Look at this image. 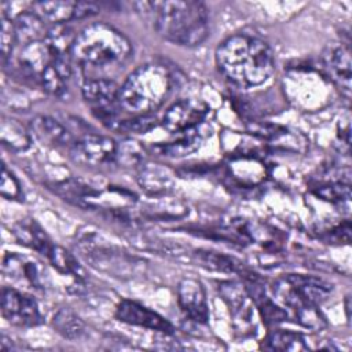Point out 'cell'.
Masks as SVG:
<instances>
[{"label": "cell", "instance_id": "1", "mask_svg": "<svg viewBox=\"0 0 352 352\" xmlns=\"http://www.w3.org/2000/svg\"><path fill=\"white\" fill-rule=\"evenodd\" d=\"M220 72L235 85L250 88L265 82L274 72V54L270 45L256 37L235 34L216 50Z\"/></svg>", "mask_w": 352, "mask_h": 352}, {"label": "cell", "instance_id": "2", "mask_svg": "<svg viewBox=\"0 0 352 352\" xmlns=\"http://www.w3.org/2000/svg\"><path fill=\"white\" fill-rule=\"evenodd\" d=\"M135 6L150 12L158 34L173 44L195 47L209 36V12L202 1L166 0Z\"/></svg>", "mask_w": 352, "mask_h": 352}, {"label": "cell", "instance_id": "3", "mask_svg": "<svg viewBox=\"0 0 352 352\" xmlns=\"http://www.w3.org/2000/svg\"><path fill=\"white\" fill-rule=\"evenodd\" d=\"M173 88V77L160 63H146L135 69L118 89L120 107L135 116L158 109Z\"/></svg>", "mask_w": 352, "mask_h": 352}, {"label": "cell", "instance_id": "4", "mask_svg": "<svg viewBox=\"0 0 352 352\" xmlns=\"http://www.w3.org/2000/svg\"><path fill=\"white\" fill-rule=\"evenodd\" d=\"M132 54L126 36L113 26L98 22L85 26L73 40L70 55L82 66L104 67L124 63Z\"/></svg>", "mask_w": 352, "mask_h": 352}, {"label": "cell", "instance_id": "5", "mask_svg": "<svg viewBox=\"0 0 352 352\" xmlns=\"http://www.w3.org/2000/svg\"><path fill=\"white\" fill-rule=\"evenodd\" d=\"M330 292L331 285L323 279L300 274L286 275L274 285V294L294 312L305 307H319L327 300Z\"/></svg>", "mask_w": 352, "mask_h": 352}, {"label": "cell", "instance_id": "6", "mask_svg": "<svg viewBox=\"0 0 352 352\" xmlns=\"http://www.w3.org/2000/svg\"><path fill=\"white\" fill-rule=\"evenodd\" d=\"M118 89L120 87L114 81L106 78H91L81 87L82 98L92 113L109 126L117 122V107L120 106Z\"/></svg>", "mask_w": 352, "mask_h": 352}, {"label": "cell", "instance_id": "7", "mask_svg": "<svg viewBox=\"0 0 352 352\" xmlns=\"http://www.w3.org/2000/svg\"><path fill=\"white\" fill-rule=\"evenodd\" d=\"M69 151L74 162L87 166H99L116 161L117 143L111 138L88 133L74 140Z\"/></svg>", "mask_w": 352, "mask_h": 352}, {"label": "cell", "instance_id": "8", "mask_svg": "<svg viewBox=\"0 0 352 352\" xmlns=\"http://www.w3.org/2000/svg\"><path fill=\"white\" fill-rule=\"evenodd\" d=\"M1 314L8 323L19 327H32L41 323L36 300L12 287H3L1 290Z\"/></svg>", "mask_w": 352, "mask_h": 352}, {"label": "cell", "instance_id": "9", "mask_svg": "<svg viewBox=\"0 0 352 352\" xmlns=\"http://www.w3.org/2000/svg\"><path fill=\"white\" fill-rule=\"evenodd\" d=\"M209 111V106L199 99H182L168 107L162 117V126L170 133L190 131L199 125Z\"/></svg>", "mask_w": 352, "mask_h": 352}, {"label": "cell", "instance_id": "10", "mask_svg": "<svg viewBox=\"0 0 352 352\" xmlns=\"http://www.w3.org/2000/svg\"><path fill=\"white\" fill-rule=\"evenodd\" d=\"M116 318L126 324L146 327L165 334L173 333V326L158 312L132 300H121L116 308Z\"/></svg>", "mask_w": 352, "mask_h": 352}, {"label": "cell", "instance_id": "11", "mask_svg": "<svg viewBox=\"0 0 352 352\" xmlns=\"http://www.w3.org/2000/svg\"><path fill=\"white\" fill-rule=\"evenodd\" d=\"M177 302L182 311L197 323H206L209 307L202 283L194 278H184L177 285Z\"/></svg>", "mask_w": 352, "mask_h": 352}, {"label": "cell", "instance_id": "12", "mask_svg": "<svg viewBox=\"0 0 352 352\" xmlns=\"http://www.w3.org/2000/svg\"><path fill=\"white\" fill-rule=\"evenodd\" d=\"M3 274L19 283H28L34 289L44 287V271L37 261L16 253H8L3 258Z\"/></svg>", "mask_w": 352, "mask_h": 352}, {"label": "cell", "instance_id": "13", "mask_svg": "<svg viewBox=\"0 0 352 352\" xmlns=\"http://www.w3.org/2000/svg\"><path fill=\"white\" fill-rule=\"evenodd\" d=\"M72 55L55 54L50 65L45 67L40 77V85L43 89L54 96H62L67 89V82L72 76Z\"/></svg>", "mask_w": 352, "mask_h": 352}, {"label": "cell", "instance_id": "14", "mask_svg": "<svg viewBox=\"0 0 352 352\" xmlns=\"http://www.w3.org/2000/svg\"><path fill=\"white\" fill-rule=\"evenodd\" d=\"M326 67L330 77L341 88V91L349 96L351 94V77H352V62L351 51L348 45H340L331 48L326 55Z\"/></svg>", "mask_w": 352, "mask_h": 352}, {"label": "cell", "instance_id": "15", "mask_svg": "<svg viewBox=\"0 0 352 352\" xmlns=\"http://www.w3.org/2000/svg\"><path fill=\"white\" fill-rule=\"evenodd\" d=\"M12 232L21 243L34 249L36 252H38L41 254L48 256L50 250L54 246V243L51 242L47 232L41 228V226L38 223L34 221V219L21 220L19 223H16L14 226Z\"/></svg>", "mask_w": 352, "mask_h": 352}, {"label": "cell", "instance_id": "16", "mask_svg": "<svg viewBox=\"0 0 352 352\" xmlns=\"http://www.w3.org/2000/svg\"><path fill=\"white\" fill-rule=\"evenodd\" d=\"M30 126L33 133L45 143L70 147L74 142L72 133L52 117L37 116L34 120H32Z\"/></svg>", "mask_w": 352, "mask_h": 352}, {"label": "cell", "instance_id": "17", "mask_svg": "<svg viewBox=\"0 0 352 352\" xmlns=\"http://www.w3.org/2000/svg\"><path fill=\"white\" fill-rule=\"evenodd\" d=\"M173 175L169 169L158 165V164H147L143 162L139 166L138 182L150 194H162L172 188L173 186Z\"/></svg>", "mask_w": 352, "mask_h": 352}, {"label": "cell", "instance_id": "18", "mask_svg": "<svg viewBox=\"0 0 352 352\" xmlns=\"http://www.w3.org/2000/svg\"><path fill=\"white\" fill-rule=\"evenodd\" d=\"M12 22L15 26L18 43L22 41L23 45L44 40L47 37L48 29L45 22L29 8L21 11Z\"/></svg>", "mask_w": 352, "mask_h": 352}, {"label": "cell", "instance_id": "19", "mask_svg": "<svg viewBox=\"0 0 352 352\" xmlns=\"http://www.w3.org/2000/svg\"><path fill=\"white\" fill-rule=\"evenodd\" d=\"M76 1H33L29 10L38 15L45 23L63 25L73 19Z\"/></svg>", "mask_w": 352, "mask_h": 352}, {"label": "cell", "instance_id": "20", "mask_svg": "<svg viewBox=\"0 0 352 352\" xmlns=\"http://www.w3.org/2000/svg\"><path fill=\"white\" fill-rule=\"evenodd\" d=\"M265 349L268 351H289V352H298V351H307L308 345L304 340V337L300 333L290 331V330H272L267 334L264 340Z\"/></svg>", "mask_w": 352, "mask_h": 352}, {"label": "cell", "instance_id": "21", "mask_svg": "<svg viewBox=\"0 0 352 352\" xmlns=\"http://www.w3.org/2000/svg\"><path fill=\"white\" fill-rule=\"evenodd\" d=\"M1 143L11 150L23 151L32 143L30 133L14 118H3L0 125Z\"/></svg>", "mask_w": 352, "mask_h": 352}, {"label": "cell", "instance_id": "22", "mask_svg": "<svg viewBox=\"0 0 352 352\" xmlns=\"http://www.w3.org/2000/svg\"><path fill=\"white\" fill-rule=\"evenodd\" d=\"M47 257L51 261V264L54 265V268L56 271H59L60 274L72 275L77 279L84 278L82 267L77 263L76 257L70 252H67L65 248L54 245Z\"/></svg>", "mask_w": 352, "mask_h": 352}, {"label": "cell", "instance_id": "23", "mask_svg": "<svg viewBox=\"0 0 352 352\" xmlns=\"http://www.w3.org/2000/svg\"><path fill=\"white\" fill-rule=\"evenodd\" d=\"M54 327L69 340H77L85 333L82 320L67 308H62L56 312L54 316Z\"/></svg>", "mask_w": 352, "mask_h": 352}, {"label": "cell", "instance_id": "24", "mask_svg": "<svg viewBox=\"0 0 352 352\" xmlns=\"http://www.w3.org/2000/svg\"><path fill=\"white\" fill-rule=\"evenodd\" d=\"M199 146H201V138L191 135L188 138H184V139H180L176 142H170L166 144H158V146H155V150L165 157L177 158V157H184V155L194 153L195 150L199 148Z\"/></svg>", "mask_w": 352, "mask_h": 352}, {"label": "cell", "instance_id": "25", "mask_svg": "<svg viewBox=\"0 0 352 352\" xmlns=\"http://www.w3.org/2000/svg\"><path fill=\"white\" fill-rule=\"evenodd\" d=\"M116 161L124 166H140L144 162V150L132 139L124 140L121 144H117Z\"/></svg>", "mask_w": 352, "mask_h": 352}, {"label": "cell", "instance_id": "26", "mask_svg": "<svg viewBox=\"0 0 352 352\" xmlns=\"http://www.w3.org/2000/svg\"><path fill=\"white\" fill-rule=\"evenodd\" d=\"M253 297L256 300V304L263 315V318L270 322V323H276V322H280V320H285L287 318L286 312L276 307L265 294L263 290H256L253 292Z\"/></svg>", "mask_w": 352, "mask_h": 352}, {"label": "cell", "instance_id": "27", "mask_svg": "<svg viewBox=\"0 0 352 352\" xmlns=\"http://www.w3.org/2000/svg\"><path fill=\"white\" fill-rule=\"evenodd\" d=\"M18 43L16 32L14 22L7 15H1V25H0V47H1V58L6 62L14 50V45Z\"/></svg>", "mask_w": 352, "mask_h": 352}, {"label": "cell", "instance_id": "28", "mask_svg": "<svg viewBox=\"0 0 352 352\" xmlns=\"http://www.w3.org/2000/svg\"><path fill=\"white\" fill-rule=\"evenodd\" d=\"M0 192L4 198L12 201H21L23 198V192L21 184L15 175L3 164L1 166V179H0Z\"/></svg>", "mask_w": 352, "mask_h": 352}, {"label": "cell", "instance_id": "29", "mask_svg": "<svg viewBox=\"0 0 352 352\" xmlns=\"http://www.w3.org/2000/svg\"><path fill=\"white\" fill-rule=\"evenodd\" d=\"M197 253H198L199 261L213 270L231 272V271H235V268H236V264H234V258L227 257L224 254L214 253V252H202V250H199Z\"/></svg>", "mask_w": 352, "mask_h": 352}, {"label": "cell", "instance_id": "30", "mask_svg": "<svg viewBox=\"0 0 352 352\" xmlns=\"http://www.w3.org/2000/svg\"><path fill=\"white\" fill-rule=\"evenodd\" d=\"M315 192L320 198L327 199L330 202H341L342 204V202H349V198H351L349 184H342V183L322 186Z\"/></svg>", "mask_w": 352, "mask_h": 352}, {"label": "cell", "instance_id": "31", "mask_svg": "<svg viewBox=\"0 0 352 352\" xmlns=\"http://www.w3.org/2000/svg\"><path fill=\"white\" fill-rule=\"evenodd\" d=\"M157 125L155 118L150 114L136 116L133 120H125L122 122H118V129L124 132H133V133H146L151 128Z\"/></svg>", "mask_w": 352, "mask_h": 352}, {"label": "cell", "instance_id": "32", "mask_svg": "<svg viewBox=\"0 0 352 352\" xmlns=\"http://www.w3.org/2000/svg\"><path fill=\"white\" fill-rule=\"evenodd\" d=\"M100 7L92 1H76L74 6V15L73 19H81L85 16H91L98 14Z\"/></svg>", "mask_w": 352, "mask_h": 352}]
</instances>
